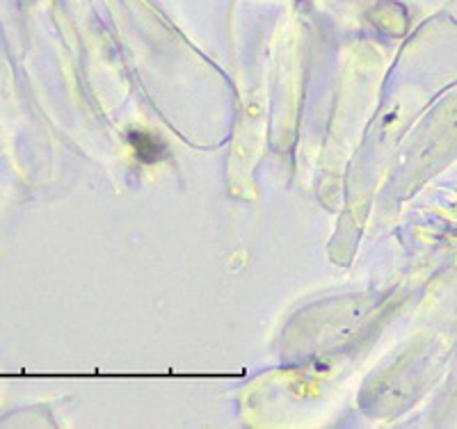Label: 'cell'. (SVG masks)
Segmentation results:
<instances>
[{
	"label": "cell",
	"instance_id": "6da1fadb",
	"mask_svg": "<svg viewBox=\"0 0 457 429\" xmlns=\"http://www.w3.org/2000/svg\"><path fill=\"white\" fill-rule=\"evenodd\" d=\"M130 142L136 144L137 149V155H140V161L145 162H154V161H161V155H162V146L158 144L154 137H145V135H130Z\"/></svg>",
	"mask_w": 457,
	"mask_h": 429
}]
</instances>
